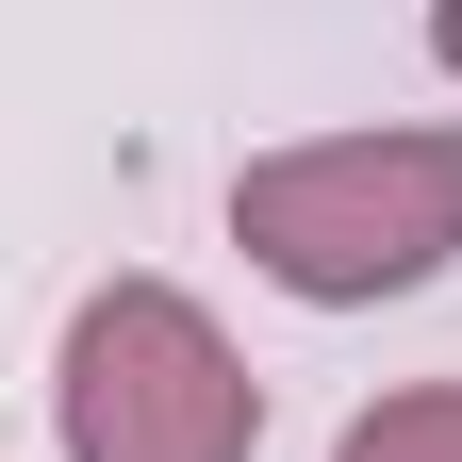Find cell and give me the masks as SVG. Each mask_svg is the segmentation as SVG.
Returning <instances> with one entry per match:
<instances>
[{"mask_svg": "<svg viewBox=\"0 0 462 462\" xmlns=\"http://www.w3.org/2000/svg\"><path fill=\"white\" fill-rule=\"evenodd\" d=\"M231 248L298 314H380L462 264V116H380V133H298L231 165Z\"/></svg>", "mask_w": 462, "mask_h": 462, "instance_id": "1", "label": "cell"}, {"mask_svg": "<svg viewBox=\"0 0 462 462\" xmlns=\"http://www.w3.org/2000/svg\"><path fill=\"white\" fill-rule=\"evenodd\" d=\"M50 446L67 462H264V380H248V346L215 330V298L116 264V281L67 298Z\"/></svg>", "mask_w": 462, "mask_h": 462, "instance_id": "2", "label": "cell"}, {"mask_svg": "<svg viewBox=\"0 0 462 462\" xmlns=\"http://www.w3.org/2000/svg\"><path fill=\"white\" fill-rule=\"evenodd\" d=\"M330 462H462V380H396L330 430Z\"/></svg>", "mask_w": 462, "mask_h": 462, "instance_id": "3", "label": "cell"}, {"mask_svg": "<svg viewBox=\"0 0 462 462\" xmlns=\"http://www.w3.org/2000/svg\"><path fill=\"white\" fill-rule=\"evenodd\" d=\"M430 67H446V83H462V0H430Z\"/></svg>", "mask_w": 462, "mask_h": 462, "instance_id": "4", "label": "cell"}]
</instances>
